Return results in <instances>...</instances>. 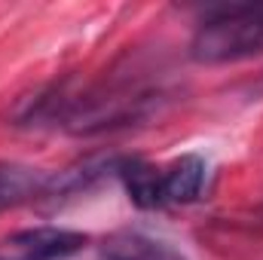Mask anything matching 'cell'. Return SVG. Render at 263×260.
<instances>
[{
  "instance_id": "cell-1",
  "label": "cell",
  "mask_w": 263,
  "mask_h": 260,
  "mask_svg": "<svg viewBox=\"0 0 263 260\" xmlns=\"http://www.w3.org/2000/svg\"><path fill=\"white\" fill-rule=\"evenodd\" d=\"M263 52V3L217 6L196 28L190 55L199 65H230Z\"/></svg>"
},
{
  "instance_id": "cell-2",
  "label": "cell",
  "mask_w": 263,
  "mask_h": 260,
  "mask_svg": "<svg viewBox=\"0 0 263 260\" xmlns=\"http://www.w3.org/2000/svg\"><path fill=\"white\" fill-rule=\"evenodd\" d=\"M89 245L86 233L65 227H34L0 239V260H67Z\"/></svg>"
},
{
  "instance_id": "cell-3",
  "label": "cell",
  "mask_w": 263,
  "mask_h": 260,
  "mask_svg": "<svg viewBox=\"0 0 263 260\" xmlns=\"http://www.w3.org/2000/svg\"><path fill=\"white\" fill-rule=\"evenodd\" d=\"M98 260H187L178 248H172L162 239H153L147 233L123 230L101 242Z\"/></svg>"
},
{
  "instance_id": "cell-4",
  "label": "cell",
  "mask_w": 263,
  "mask_h": 260,
  "mask_svg": "<svg viewBox=\"0 0 263 260\" xmlns=\"http://www.w3.org/2000/svg\"><path fill=\"white\" fill-rule=\"evenodd\" d=\"M205 184V159L187 153L162 169V205H187L202 193Z\"/></svg>"
},
{
  "instance_id": "cell-5",
  "label": "cell",
  "mask_w": 263,
  "mask_h": 260,
  "mask_svg": "<svg viewBox=\"0 0 263 260\" xmlns=\"http://www.w3.org/2000/svg\"><path fill=\"white\" fill-rule=\"evenodd\" d=\"M46 187H49L46 172L22 162H0V211H9L22 202L46 196Z\"/></svg>"
},
{
  "instance_id": "cell-6",
  "label": "cell",
  "mask_w": 263,
  "mask_h": 260,
  "mask_svg": "<svg viewBox=\"0 0 263 260\" xmlns=\"http://www.w3.org/2000/svg\"><path fill=\"white\" fill-rule=\"evenodd\" d=\"M117 175L138 208H162V169L144 159H123L117 162Z\"/></svg>"
}]
</instances>
